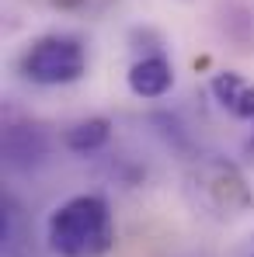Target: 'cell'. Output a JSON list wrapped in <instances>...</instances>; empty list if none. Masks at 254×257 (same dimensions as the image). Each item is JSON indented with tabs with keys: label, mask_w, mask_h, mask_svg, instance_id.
Here are the masks:
<instances>
[{
	"label": "cell",
	"mask_w": 254,
	"mask_h": 257,
	"mask_svg": "<svg viewBox=\"0 0 254 257\" xmlns=\"http://www.w3.org/2000/svg\"><path fill=\"white\" fill-rule=\"evenodd\" d=\"M21 77L39 87L77 84L87 73V52L73 35H42L25 49L21 56Z\"/></svg>",
	"instance_id": "obj_3"
},
{
	"label": "cell",
	"mask_w": 254,
	"mask_h": 257,
	"mask_svg": "<svg viewBox=\"0 0 254 257\" xmlns=\"http://www.w3.org/2000/svg\"><path fill=\"white\" fill-rule=\"evenodd\" d=\"M45 240L56 257H105L115 247L112 209L101 195H73L45 222Z\"/></svg>",
	"instance_id": "obj_1"
},
{
	"label": "cell",
	"mask_w": 254,
	"mask_h": 257,
	"mask_svg": "<svg viewBox=\"0 0 254 257\" xmlns=\"http://www.w3.org/2000/svg\"><path fill=\"white\" fill-rule=\"evenodd\" d=\"M171 87H174V66H171V59L160 49L139 56V59L129 66V90H132L136 97L153 101V97H164Z\"/></svg>",
	"instance_id": "obj_5"
},
{
	"label": "cell",
	"mask_w": 254,
	"mask_h": 257,
	"mask_svg": "<svg viewBox=\"0 0 254 257\" xmlns=\"http://www.w3.org/2000/svg\"><path fill=\"white\" fill-rule=\"evenodd\" d=\"M49 157V136L35 122H11L4 128V160L11 171H35Z\"/></svg>",
	"instance_id": "obj_4"
},
{
	"label": "cell",
	"mask_w": 254,
	"mask_h": 257,
	"mask_svg": "<svg viewBox=\"0 0 254 257\" xmlns=\"http://www.w3.org/2000/svg\"><path fill=\"white\" fill-rule=\"evenodd\" d=\"M251 257H254V254H251Z\"/></svg>",
	"instance_id": "obj_10"
},
{
	"label": "cell",
	"mask_w": 254,
	"mask_h": 257,
	"mask_svg": "<svg viewBox=\"0 0 254 257\" xmlns=\"http://www.w3.org/2000/svg\"><path fill=\"white\" fill-rule=\"evenodd\" d=\"M247 153H254V132H251V139H247Z\"/></svg>",
	"instance_id": "obj_9"
},
{
	"label": "cell",
	"mask_w": 254,
	"mask_h": 257,
	"mask_svg": "<svg viewBox=\"0 0 254 257\" xmlns=\"http://www.w3.org/2000/svg\"><path fill=\"white\" fill-rule=\"evenodd\" d=\"M56 7H80V4H87V0H52Z\"/></svg>",
	"instance_id": "obj_8"
},
{
	"label": "cell",
	"mask_w": 254,
	"mask_h": 257,
	"mask_svg": "<svg viewBox=\"0 0 254 257\" xmlns=\"http://www.w3.org/2000/svg\"><path fill=\"white\" fill-rule=\"evenodd\" d=\"M108 139H112V122L108 118H84V122H77V125L66 128V136H63V143H66V150L70 153H77V157H87V153H98V150H105L108 146Z\"/></svg>",
	"instance_id": "obj_7"
},
{
	"label": "cell",
	"mask_w": 254,
	"mask_h": 257,
	"mask_svg": "<svg viewBox=\"0 0 254 257\" xmlns=\"http://www.w3.org/2000/svg\"><path fill=\"white\" fill-rule=\"evenodd\" d=\"M185 198L202 219L237 222L254 212V191L237 164L223 157H202L185 171Z\"/></svg>",
	"instance_id": "obj_2"
},
{
	"label": "cell",
	"mask_w": 254,
	"mask_h": 257,
	"mask_svg": "<svg viewBox=\"0 0 254 257\" xmlns=\"http://www.w3.org/2000/svg\"><path fill=\"white\" fill-rule=\"evenodd\" d=\"M209 90H212V97H216V104L226 115H233L240 122H254V84L251 80H244L233 70H223V73L212 77Z\"/></svg>",
	"instance_id": "obj_6"
}]
</instances>
